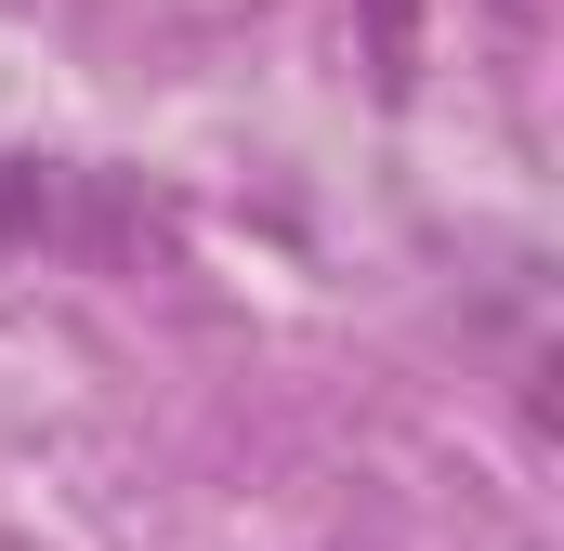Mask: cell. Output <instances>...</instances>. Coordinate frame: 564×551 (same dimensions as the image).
<instances>
[{
  "instance_id": "6da1fadb",
  "label": "cell",
  "mask_w": 564,
  "mask_h": 551,
  "mask_svg": "<svg viewBox=\"0 0 564 551\" xmlns=\"http://www.w3.org/2000/svg\"><path fill=\"white\" fill-rule=\"evenodd\" d=\"M355 13H368V66L408 93L421 79V0H355Z\"/></svg>"
}]
</instances>
